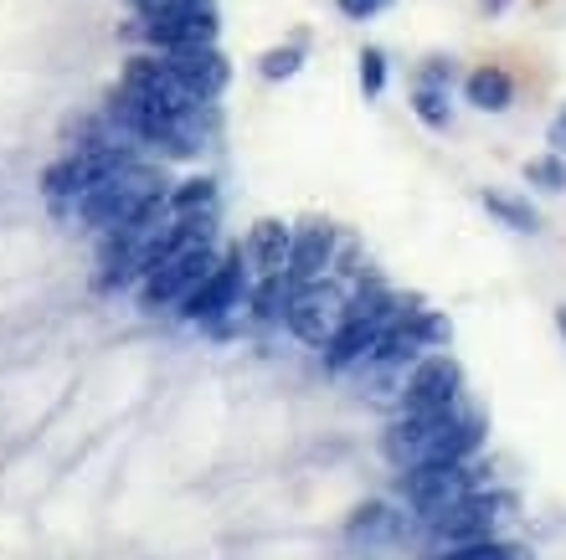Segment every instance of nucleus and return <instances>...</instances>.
Returning <instances> with one entry per match:
<instances>
[{
    "label": "nucleus",
    "mask_w": 566,
    "mask_h": 560,
    "mask_svg": "<svg viewBox=\"0 0 566 560\" xmlns=\"http://www.w3.org/2000/svg\"><path fill=\"white\" fill-rule=\"evenodd\" d=\"M155 201H165V176L155 170V165H145V160H129V165H119V170H108L104 180H93L73 207H77V216H83L88 226L114 232V226L135 222L139 211L155 207Z\"/></svg>",
    "instance_id": "obj_1"
},
{
    "label": "nucleus",
    "mask_w": 566,
    "mask_h": 560,
    "mask_svg": "<svg viewBox=\"0 0 566 560\" xmlns=\"http://www.w3.org/2000/svg\"><path fill=\"white\" fill-rule=\"evenodd\" d=\"M108 118H114L129 139L155 145L160 155H176V160H186V155L201 149V114H176V108L155 104V98L124 88V83L114 88V98H108Z\"/></svg>",
    "instance_id": "obj_2"
},
{
    "label": "nucleus",
    "mask_w": 566,
    "mask_h": 560,
    "mask_svg": "<svg viewBox=\"0 0 566 560\" xmlns=\"http://www.w3.org/2000/svg\"><path fill=\"white\" fill-rule=\"evenodd\" d=\"M345 309H350V294H345L340 283L335 278H310V283H294L283 325H289L294 339H304V345H325V339L340 329Z\"/></svg>",
    "instance_id": "obj_3"
},
{
    "label": "nucleus",
    "mask_w": 566,
    "mask_h": 560,
    "mask_svg": "<svg viewBox=\"0 0 566 560\" xmlns=\"http://www.w3.org/2000/svg\"><path fill=\"white\" fill-rule=\"evenodd\" d=\"M474 488L479 468H469V463H412V468H402V494L422 519H438L443 509L469 499Z\"/></svg>",
    "instance_id": "obj_4"
},
{
    "label": "nucleus",
    "mask_w": 566,
    "mask_h": 560,
    "mask_svg": "<svg viewBox=\"0 0 566 560\" xmlns=\"http://www.w3.org/2000/svg\"><path fill=\"white\" fill-rule=\"evenodd\" d=\"M463 397V370L453 355L443 350H428L418 355V366L402 376V385H397V412H443V406H453V401Z\"/></svg>",
    "instance_id": "obj_5"
},
{
    "label": "nucleus",
    "mask_w": 566,
    "mask_h": 560,
    "mask_svg": "<svg viewBox=\"0 0 566 560\" xmlns=\"http://www.w3.org/2000/svg\"><path fill=\"white\" fill-rule=\"evenodd\" d=\"M242 304H248V273H242V247H238L232 257H217V267L180 298V314L191 325H217L227 314H238Z\"/></svg>",
    "instance_id": "obj_6"
},
{
    "label": "nucleus",
    "mask_w": 566,
    "mask_h": 560,
    "mask_svg": "<svg viewBox=\"0 0 566 560\" xmlns=\"http://www.w3.org/2000/svg\"><path fill=\"white\" fill-rule=\"evenodd\" d=\"M119 83L124 88H135V93H145V98H155V104L176 108V114H201V108H207V98H196L160 52H139V57H129Z\"/></svg>",
    "instance_id": "obj_7"
},
{
    "label": "nucleus",
    "mask_w": 566,
    "mask_h": 560,
    "mask_svg": "<svg viewBox=\"0 0 566 560\" xmlns=\"http://www.w3.org/2000/svg\"><path fill=\"white\" fill-rule=\"evenodd\" d=\"M500 509H510L505 494H469V499H459L453 509H443V515L432 519V535H438V540H448V546L484 540V535H494Z\"/></svg>",
    "instance_id": "obj_8"
},
{
    "label": "nucleus",
    "mask_w": 566,
    "mask_h": 560,
    "mask_svg": "<svg viewBox=\"0 0 566 560\" xmlns=\"http://www.w3.org/2000/svg\"><path fill=\"white\" fill-rule=\"evenodd\" d=\"M170 67H176V77L186 83V88L196 93V98H222L227 83H232V67H227V57L217 52V42L207 46H176V52H160Z\"/></svg>",
    "instance_id": "obj_9"
},
{
    "label": "nucleus",
    "mask_w": 566,
    "mask_h": 560,
    "mask_svg": "<svg viewBox=\"0 0 566 560\" xmlns=\"http://www.w3.org/2000/svg\"><path fill=\"white\" fill-rule=\"evenodd\" d=\"M335 252H340V232L329 222H304L294 232V247H289V283H310V278H325L335 267Z\"/></svg>",
    "instance_id": "obj_10"
},
{
    "label": "nucleus",
    "mask_w": 566,
    "mask_h": 560,
    "mask_svg": "<svg viewBox=\"0 0 566 560\" xmlns=\"http://www.w3.org/2000/svg\"><path fill=\"white\" fill-rule=\"evenodd\" d=\"M139 36L149 42V52H176V46H207V42H217V11L149 15V21H139Z\"/></svg>",
    "instance_id": "obj_11"
},
{
    "label": "nucleus",
    "mask_w": 566,
    "mask_h": 560,
    "mask_svg": "<svg viewBox=\"0 0 566 560\" xmlns=\"http://www.w3.org/2000/svg\"><path fill=\"white\" fill-rule=\"evenodd\" d=\"M289 247H294V226H283L279 216H263L248 232V242H242V263L253 267L258 278L263 273H283L289 267Z\"/></svg>",
    "instance_id": "obj_12"
},
{
    "label": "nucleus",
    "mask_w": 566,
    "mask_h": 560,
    "mask_svg": "<svg viewBox=\"0 0 566 560\" xmlns=\"http://www.w3.org/2000/svg\"><path fill=\"white\" fill-rule=\"evenodd\" d=\"M463 98L479 108V114H505L515 104V77L505 67H474L463 77Z\"/></svg>",
    "instance_id": "obj_13"
},
{
    "label": "nucleus",
    "mask_w": 566,
    "mask_h": 560,
    "mask_svg": "<svg viewBox=\"0 0 566 560\" xmlns=\"http://www.w3.org/2000/svg\"><path fill=\"white\" fill-rule=\"evenodd\" d=\"M289 294H294V283L289 273H263L258 288H248V319L253 325H283V314H289Z\"/></svg>",
    "instance_id": "obj_14"
},
{
    "label": "nucleus",
    "mask_w": 566,
    "mask_h": 560,
    "mask_svg": "<svg viewBox=\"0 0 566 560\" xmlns=\"http://www.w3.org/2000/svg\"><path fill=\"white\" fill-rule=\"evenodd\" d=\"M397 530H402V515H391L387 504H360L356 519H350V540H366V546H376V540H397Z\"/></svg>",
    "instance_id": "obj_15"
},
{
    "label": "nucleus",
    "mask_w": 566,
    "mask_h": 560,
    "mask_svg": "<svg viewBox=\"0 0 566 560\" xmlns=\"http://www.w3.org/2000/svg\"><path fill=\"white\" fill-rule=\"evenodd\" d=\"M165 207H170V216H207V211L217 207V186H211L207 176L180 180L176 191H165Z\"/></svg>",
    "instance_id": "obj_16"
},
{
    "label": "nucleus",
    "mask_w": 566,
    "mask_h": 560,
    "mask_svg": "<svg viewBox=\"0 0 566 560\" xmlns=\"http://www.w3.org/2000/svg\"><path fill=\"white\" fill-rule=\"evenodd\" d=\"M484 211L500 216L510 232H541V216L531 201H515V196H500V191H484Z\"/></svg>",
    "instance_id": "obj_17"
},
{
    "label": "nucleus",
    "mask_w": 566,
    "mask_h": 560,
    "mask_svg": "<svg viewBox=\"0 0 566 560\" xmlns=\"http://www.w3.org/2000/svg\"><path fill=\"white\" fill-rule=\"evenodd\" d=\"M453 88H432V83H412V114L428 124V129H448L453 124V104H448Z\"/></svg>",
    "instance_id": "obj_18"
},
{
    "label": "nucleus",
    "mask_w": 566,
    "mask_h": 560,
    "mask_svg": "<svg viewBox=\"0 0 566 560\" xmlns=\"http://www.w3.org/2000/svg\"><path fill=\"white\" fill-rule=\"evenodd\" d=\"M525 180L541 186V191H566V155H536V160H525Z\"/></svg>",
    "instance_id": "obj_19"
},
{
    "label": "nucleus",
    "mask_w": 566,
    "mask_h": 560,
    "mask_svg": "<svg viewBox=\"0 0 566 560\" xmlns=\"http://www.w3.org/2000/svg\"><path fill=\"white\" fill-rule=\"evenodd\" d=\"M298 67H304V46H298V42L273 46V52H263V62H258V73L269 77V83H279V77H294Z\"/></svg>",
    "instance_id": "obj_20"
},
{
    "label": "nucleus",
    "mask_w": 566,
    "mask_h": 560,
    "mask_svg": "<svg viewBox=\"0 0 566 560\" xmlns=\"http://www.w3.org/2000/svg\"><path fill=\"white\" fill-rule=\"evenodd\" d=\"M381 88H387V52H381V46H366V52H360V93H366V98H381Z\"/></svg>",
    "instance_id": "obj_21"
},
{
    "label": "nucleus",
    "mask_w": 566,
    "mask_h": 560,
    "mask_svg": "<svg viewBox=\"0 0 566 560\" xmlns=\"http://www.w3.org/2000/svg\"><path fill=\"white\" fill-rule=\"evenodd\" d=\"M139 21L149 15H180V11H217V0H129Z\"/></svg>",
    "instance_id": "obj_22"
},
{
    "label": "nucleus",
    "mask_w": 566,
    "mask_h": 560,
    "mask_svg": "<svg viewBox=\"0 0 566 560\" xmlns=\"http://www.w3.org/2000/svg\"><path fill=\"white\" fill-rule=\"evenodd\" d=\"M340 6V15H350V21H371V15H381L391 6V0H335Z\"/></svg>",
    "instance_id": "obj_23"
},
{
    "label": "nucleus",
    "mask_w": 566,
    "mask_h": 560,
    "mask_svg": "<svg viewBox=\"0 0 566 560\" xmlns=\"http://www.w3.org/2000/svg\"><path fill=\"white\" fill-rule=\"evenodd\" d=\"M546 145H552L556 155H566V108L552 118V129H546Z\"/></svg>",
    "instance_id": "obj_24"
},
{
    "label": "nucleus",
    "mask_w": 566,
    "mask_h": 560,
    "mask_svg": "<svg viewBox=\"0 0 566 560\" xmlns=\"http://www.w3.org/2000/svg\"><path fill=\"white\" fill-rule=\"evenodd\" d=\"M479 11H484V15H500V11H510V0H479Z\"/></svg>",
    "instance_id": "obj_25"
},
{
    "label": "nucleus",
    "mask_w": 566,
    "mask_h": 560,
    "mask_svg": "<svg viewBox=\"0 0 566 560\" xmlns=\"http://www.w3.org/2000/svg\"><path fill=\"white\" fill-rule=\"evenodd\" d=\"M556 329H562V339H566V304L556 309Z\"/></svg>",
    "instance_id": "obj_26"
},
{
    "label": "nucleus",
    "mask_w": 566,
    "mask_h": 560,
    "mask_svg": "<svg viewBox=\"0 0 566 560\" xmlns=\"http://www.w3.org/2000/svg\"><path fill=\"white\" fill-rule=\"evenodd\" d=\"M515 560H531V556H525V550H515Z\"/></svg>",
    "instance_id": "obj_27"
}]
</instances>
